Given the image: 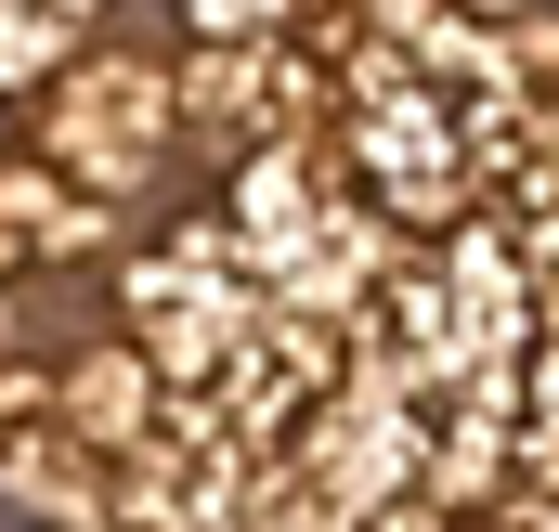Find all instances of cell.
Wrapping results in <instances>:
<instances>
[{
  "label": "cell",
  "mask_w": 559,
  "mask_h": 532,
  "mask_svg": "<svg viewBox=\"0 0 559 532\" xmlns=\"http://www.w3.org/2000/svg\"><path fill=\"white\" fill-rule=\"evenodd\" d=\"M66 156H79L92 182H131L143 156H156V78H131V65H105V78L79 92V131H66Z\"/></svg>",
  "instance_id": "cell-1"
},
{
  "label": "cell",
  "mask_w": 559,
  "mask_h": 532,
  "mask_svg": "<svg viewBox=\"0 0 559 532\" xmlns=\"http://www.w3.org/2000/svg\"><path fill=\"white\" fill-rule=\"evenodd\" d=\"M274 13H286V0H195L209 39H274Z\"/></svg>",
  "instance_id": "cell-2"
}]
</instances>
